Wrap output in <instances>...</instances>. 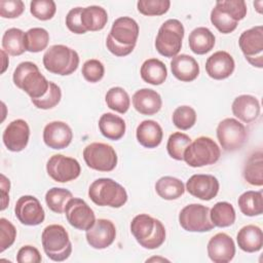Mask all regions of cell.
<instances>
[{"instance_id": "53", "label": "cell", "mask_w": 263, "mask_h": 263, "mask_svg": "<svg viewBox=\"0 0 263 263\" xmlns=\"http://www.w3.org/2000/svg\"><path fill=\"white\" fill-rule=\"evenodd\" d=\"M1 54H2V58H3V67H2L1 73H4V72H5V70H6V68H7V66H8L9 60H8V58L6 57V52H5L3 49L1 50Z\"/></svg>"}, {"instance_id": "39", "label": "cell", "mask_w": 263, "mask_h": 263, "mask_svg": "<svg viewBox=\"0 0 263 263\" xmlns=\"http://www.w3.org/2000/svg\"><path fill=\"white\" fill-rule=\"evenodd\" d=\"M191 143V139L188 135L181 132L173 133L167 140L166 150L168 155L176 160H183L185 149Z\"/></svg>"}, {"instance_id": "16", "label": "cell", "mask_w": 263, "mask_h": 263, "mask_svg": "<svg viewBox=\"0 0 263 263\" xmlns=\"http://www.w3.org/2000/svg\"><path fill=\"white\" fill-rule=\"evenodd\" d=\"M30 127L24 119H15L5 127L2 140L5 147L12 152L24 150L29 142Z\"/></svg>"}, {"instance_id": "7", "label": "cell", "mask_w": 263, "mask_h": 263, "mask_svg": "<svg viewBox=\"0 0 263 263\" xmlns=\"http://www.w3.org/2000/svg\"><path fill=\"white\" fill-rule=\"evenodd\" d=\"M184 33V26L180 21L176 18L165 21L160 26L155 39V48L158 53L165 58L178 55L182 47Z\"/></svg>"}, {"instance_id": "12", "label": "cell", "mask_w": 263, "mask_h": 263, "mask_svg": "<svg viewBox=\"0 0 263 263\" xmlns=\"http://www.w3.org/2000/svg\"><path fill=\"white\" fill-rule=\"evenodd\" d=\"M46 172L53 181L67 183L79 177L81 167L77 159L63 154H54L47 160Z\"/></svg>"}, {"instance_id": "10", "label": "cell", "mask_w": 263, "mask_h": 263, "mask_svg": "<svg viewBox=\"0 0 263 263\" xmlns=\"http://www.w3.org/2000/svg\"><path fill=\"white\" fill-rule=\"evenodd\" d=\"M179 223L189 232H206L215 227L210 218V209L200 203L184 206L179 214Z\"/></svg>"}, {"instance_id": "17", "label": "cell", "mask_w": 263, "mask_h": 263, "mask_svg": "<svg viewBox=\"0 0 263 263\" xmlns=\"http://www.w3.org/2000/svg\"><path fill=\"white\" fill-rule=\"evenodd\" d=\"M219 181L213 175L196 174L186 182V190L192 196L201 200H211L219 192Z\"/></svg>"}, {"instance_id": "28", "label": "cell", "mask_w": 263, "mask_h": 263, "mask_svg": "<svg viewBox=\"0 0 263 263\" xmlns=\"http://www.w3.org/2000/svg\"><path fill=\"white\" fill-rule=\"evenodd\" d=\"M125 128L124 120L113 113H104L99 119V129L109 140H120L125 134Z\"/></svg>"}, {"instance_id": "24", "label": "cell", "mask_w": 263, "mask_h": 263, "mask_svg": "<svg viewBox=\"0 0 263 263\" xmlns=\"http://www.w3.org/2000/svg\"><path fill=\"white\" fill-rule=\"evenodd\" d=\"M173 75L180 81L190 82L199 75V65L194 58L188 54H178L171 61Z\"/></svg>"}, {"instance_id": "27", "label": "cell", "mask_w": 263, "mask_h": 263, "mask_svg": "<svg viewBox=\"0 0 263 263\" xmlns=\"http://www.w3.org/2000/svg\"><path fill=\"white\" fill-rule=\"evenodd\" d=\"M216 38L212 31L205 27H197L188 37L189 47L195 54H205L215 46Z\"/></svg>"}, {"instance_id": "42", "label": "cell", "mask_w": 263, "mask_h": 263, "mask_svg": "<svg viewBox=\"0 0 263 263\" xmlns=\"http://www.w3.org/2000/svg\"><path fill=\"white\" fill-rule=\"evenodd\" d=\"M171 6L168 0H139L137 3L138 11L144 15H162L167 12Z\"/></svg>"}, {"instance_id": "21", "label": "cell", "mask_w": 263, "mask_h": 263, "mask_svg": "<svg viewBox=\"0 0 263 263\" xmlns=\"http://www.w3.org/2000/svg\"><path fill=\"white\" fill-rule=\"evenodd\" d=\"M235 63L230 53L219 50L210 55L205 62V71L208 75L216 80L228 78L234 71Z\"/></svg>"}, {"instance_id": "25", "label": "cell", "mask_w": 263, "mask_h": 263, "mask_svg": "<svg viewBox=\"0 0 263 263\" xmlns=\"http://www.w3.org/2000/svg\"><path fill=\"white\" fill-rule=\"evenodd\" d=\"M237 245L247 253H255L263 247V232L257 225H247L240 228L236 235Z\"/></svg>"}, {"instance_id": "20", "label": "cell", "mask_w": 263, "mask_h": 263, "mask_svg": "<svg viewBox=\"0 0 263 263\" xmlns=\"http://www.w3.org/2000/svg\"><path fill=\"white\" fill-rule=\"evenodd\" d=\"M139 31V25L134 18L121 16L113 22L109 35L124 46H136Z\"/></svg>"}, {"instance_id": "50", "label": "cell", "mask_w": 263, "mask_h": 263, "mask_svg": "<svg viewBox=\"0 0 263 263\" xmlns=\"http://www.w3.org/2000/svg\"><path fill=\"white\" fill-rule=\"evenodd\" d=\"M41 260L42 257L38 249L29 245L22 247L16 255V261L18 263H39Z\"/></svg>"}, {"instance_id": "48", "label": "cell", "mask_w": 263, "mask_h": 263, "mask_svg": "<svg viewBox=\"0 0 263 263\" xmlns=\"http://www.w3.org/2000/svg\"><path fill=\"white\" fill-rule=\"evenodd\" d=\"M25 10V4L22 0H1L0 15L4 18L18 17Z\"/></svg>"}, {"instance_id": "2", "label": "cell", "mask_w": 263, "mask_h": 263, "mask_svg": "<svg viewBox=\"0 0 263 263\" xmlns=\"http://www.w3.org/2000/svg\"><path fill=\"white\" fill-rule=\"evenodd\" d=\"M130 231L141 247L154 250L165 240V228L156 218L147 214L137 215L130 222Z\"/></svg>"}, {"instance_id": "23", "label": "cell", "mask_w": 263, "mask_h": 263, "mask_svg": "<svg viewBox=\"0 0 263 263\" xmlns=\"http://www.w3.org/2000/svg\"><path fill=\"white\" fill-rule=\"evenodd\" d=\"M233 115L245 123L255 121L260 115V103L258 99L251 95H240L232 103Z\"/></svg>"}, {"instance_id": "14", "label": "cell", "mask_w": 263, "mask_h": 263, "mask_svg": "<svg viewBox=\"0 0 263 263\" xmlns=\"http://www.w3.org/2000/svg\"><path fill=\"white\" fill-rule=\"evenodd\" d=\"M17 220L27 226H36L44 221L45 213L40 201L32 195L21 196L14 206Z\"/></svg>"}, {"instance_id": "13", "label": "cell", "mask_w": 263, "mask_h": 263, "mask_svg": "<svg viewBox=\"0 0 263 263\" xmlns=\"http://www.w3.org/2000/svg\"><path fill=\"white\" fill-rule=\"evenodd\" d=\"M67 221L78 230H88L96 222L92 209L81 198H71L65 209Z\"/></svg>"}, {"instance_id": "33", "label": "cell", "mask_w": 263, "mask_h": 263, "mask_svg": "<svg viewBox=\"0 0 263 263\" xmlns=\"http://www.w3.org/2000/svg\"><path fill=\"white\" fill-rule=\"evenodd\" d=\"M240 212L249 217L259 216L263 213V194L262 191H246L237 200Z\"/></svg>"}, {"instance_id": "36", "label": "cell", "mask_w": 263, "mask_h": 263, "mask_svg": "<svg viewBox=\"0 0 263 263\" xmlns=\"http://www.w3.org/2000/svg\"><path fill=\"white\" fill-rule=\"evenodd\" d=\"M105 101L108 108L120 114L126 113L130 106V99L128 93L124 88L120 86L111 87L105 96Z\"/></svg>"}, {"instance_id": "54", "label": "cell", "mask_w": 263, "mask_h": 263, "mask_svg": "<svg viewBox=\"0 0 263 263\" xmlns=\"http://www.w3.org/2000/svg\"><path fill=\"white\" fill-rule=\"evenodd\" d=\"M254 6H255L256 10H257L259 13H262V6H263V1H262V0L255 1V2H254Z\"/></svg>"}, {"instance_id": "43", "label": "cell", "mask_w": 263, "mask_h": 263, "mask_svg": "<svg viewBox=\"0 0 263 263\" xmlns=\"http://www.w3.org/2000/svg\"><path fill=\"white\" fill-rule=\"evenodd\" d=\"M62 99V90L58 84L54 82H49V87L47 92L40 99L31 100L33 105L38 109L48 110L55 107Z\"/></svg>"}, {"instance_id": "38", "label": "cell", "mask_w": 263, "mask_h": 263, "mask_svg": "<svg viewBox=\"0 0 263 263\" xmlns=\"http://www.w3.org/2000/svg\"><path fill=\"white\" fill-rule=\"evenodd\" d=\"M49 42V34L43 28H31L25 33V47L30 52L44 50Z\"/></svg>"}, {"instance_id": "34", "label": "cell", "mask_w": 263, "mask_h": 263, "mask_svg": "<svg viewBox=\"0 0 263 263\" xmlns=\"http://www.w3.org/2000/svg\"><path fill=\"white\" fill-rule=\"evenodd\" d=\"M210 218L215 227H229L235 222V210L227 201H219L210 210Z\"/></svg>"}, {"instance_id": "18", "label": "cell", "mask_w": 263, "mask_h": 263, "mask_svg": "<svg viewBox=\"0 0 263 263\" xmlns=\"http://www.w3.org/2000/svg\"><path fill=\"white\" fill-rule=\"evenodd\" d=\"M209 258L215 263L230 262L235 255V243L231 236L224 232L215 234L208 242Z\"/></svg>"}, {"instance_id": "51", "label": "cell", "mask_w": 263, "mask_h": 263, "mask_svg": "<svg viewBox=\"0 0 263 263\" xmlns=\"http://www.w3.org/2000/svg\"><path fill=\"white\" fill-rule=\"evenodd\" d=\"M106 46H107L108 50L116 57H125V55L129 54L135 48V46H124V45L116 42L114 39L111 38L110 35L107 36Z\"/></svg>"}, {"instance_id": "46", "label": "cell", "mask_w": 263, "mask_h": 263, "mask_svg": "<svg viewBox=\"0 0 263 263\" xmlns=\"http://www.w3.org/2000/svg\"><path fill=\"white\" fill-rule=\"evenodd\" d=\"M81 73L86 81L90 83H96V82H99L104 77L105 68H104V65L99 60L90 59L83 64Z\"/></svg>"}, {"instance_id": "19", "label": "cell", "mask_w": 263, "mask_h": 263, "mask_svg": "<svg viewBox=\"0 0 263 263\" xmlns=\"http://www.w3.org/2000/svg\"><path fill=\"white\" fill-rule=\"evenodd\" d=\"M72 139V129L64 121H51L44 126L43 141L51 149H64L71 144Z\"/></svg>"}, {"instance_id": "47", "label": "cell", "mask_w": 263, "mask_h": 263, "mask_svg": "<svg viewBox=\"0 0 263 263\" xmlns=\"http://www.w3.org/2000/svg\"><path fill=\"white\" fill-rule=\"evenodd\" d=\"M0 252H4L11 247L16 237V229L14 225L5 218L0 219Z\"/></svg>"}, {"instance_id": "3", "label": "cell", "mask_w": 263, "mask_h": 263, "mask_svg": "<svg viewBox=\"0 0 263 263\" xmlns=\"http://www.w3.org/2000/svg\"><path fill=\"white\" fill-rule=\"evenodd\" d=\"M88 196L100 206L121 208L127 201V193L123 186L110 178L95 180L88 188Z\"/></svg>"}, {"instance_id": "32", "label": "cell", "mask_w": 263, "mask_h": 263, "mask_svg": "<svg viewBox=\"0 0 263 263\" xmlns=\"http://www.w3.org/2000/svg\"><path fill=\"white\" fill-rule=\"evenodd\" d=\"M242 175L249 184L253 186L263 185V153L261 150L250 155L246 161Z\"/></svg>"}, {"instance_id": "9", "label": "cell", "mask_w": 263, "mask_h": 263, "mask_svg": "<svg viewBox=\"0 0 263 263\" xmlns=\"http://www.w3.org/2000/svg\"><path fill=\"white\" fill-rule=\"evenodd\" d=\"M83 158L88 167L99 172H111L117 165V154L108 144L95 142L83 150Z\"/></svg>"}, {"instance_id": "4", "label": "cell", "mask_w": 263, "mask_h": 263, "mask_svg": "<svg viewBox=\"0 0 263 263\" xmlns=\"http://www.w3.org/2000/svg\"><path fill=\"white\" fill-rule=\"evenodd\" d=\"M41 241L45 255L52 261H65L72 253L69 234L62 225L51 224L46 226L42 231Z\"/></svg>"}, {"instance_id": "37", "label": "cell", "mask_w": 263, "mask_h": 263, "mask_svg": "<svg viewBox=\"0 0 263 263\" xmlns=\"http://www.w3.org/2000/svg\"><path fill=\"white\" fill-rule=\"evenodd\" d=\"M71 198H73L71 191L59 187L49 189L45 194V202L48 209L57 214L65 213L66 205Z\"/></svg>"}, {"instance_id": "45", "label": "cell", "mask_w": 263, "mask_h": 263, "mask_svg": "<svg viewBox=\"0 0 263 263\" xmlns=\"http://www.w3.org/2000/svg\"><path fill=\"white\" fill-rule=\"evenodd\" d=\"M57 5L52 0H33L30 3V12L40 21H48L53 17Z\"/></svg>"}, {"instance_id": "29", "label": "cell", "mask_w": 263, "mask_h": 263, "mask_svg": "<svg viewBox=\"0 0 263 263\" xmlns=\"http://www.w3.org/2000/svg\"><path fill=\"white\" fill-rule=\"evenodd\" d=\"M140 74L145 82L152 85H160L167 77V69L163 62L152 58L142 64Z\"/></svg>"}, {"instance_id": "30", "label": "cell", "mask_w": 263, "mask_h": 263, "mask_svg": "<svg viewBox=\"0 0 263 263\" xmlns=\"http://www.w3.org/2000/svg\"><path fill=\"white\" fill-rule=\"evenodd\" d=\"M81 22L86 31H100L105 28L108 22V13L101 6L90 5L82 8Z\"/></svg>"}, {"instance_id": "11", "label": "cell", "mask_w": 263, "mask_h": 263, "mask_svg": "<svg viewBox=\"0 0 263 263\" xmlns=\"http://www.w3.org/2000/svg\"><path fill=\"white\" fill-rule=\"evenodd\" d=\"M238 45L252 66L263 68V27L261 25L243 31L238 39Z\"/></svg>"}, {"instance_id": "35", "label": "cell", "mask_w": 263, "mask_h": 263, "mask_svg": "<svg viewBox=\"0 0 263 263\" xmlns=\"http://www.w3.org/2000/svg\"><path fill=\"white\" fill-rule=\"evenodd\" d=\"M2 48L10 55L17 57L26 51L25 32L18 28H10L2 36Z\"/></svg>"}, {"instance_id": "22", "label": "cell", "mask_w": 263, "mask_h": 263, "mask_svg": "<svg viewBox=\"0 0 263 263\" xmlns=\"http://www.w3.org/2000/svg\"><path fill=\"white\" fill-rule=\"evenodd\" d=\"M134 108L143 115H154L161 109L160 95L151 88H141L133 96Z\"/></svg>"}, {"instance_id": "5", "label": "cell", "mask_w": 263, "mask_h": 263, "mask_svg": "<svg viewBox=\"0 0 263 263\" xmlns=\"http://www.w3.org/2000/svg\"><path fill=\"white\" fill-rule=\"evenodd\" d=\"M44 68L57 75H70L74 73L79 65V55L76 50L63 45L50 46L43 54Z\"/></svg>"}, {"instance_id": "15", "label": "cell", "mask_w": 263, "mask_h": 263, "mask_svg": "<svg viewBox=\"0 0 263 263\" xmlns=\"http://www.w3.org/2000/svg\"><path fill=\"white\" fill-rule=\"evenodd\" d=\"M87 243L97 250H103L110 247L116 237V228L112 221L108 219L96 220L95 224L86 230Z\"/></svg>"}, {"instance_id": "40", "label": "cell", "mask_w": 263, "mask_h": 263, "mask_svg": "<svg viewBox=\"0 0 263 263\" xmlns=\"http://www.w3.org/2000/svg\"><path fill=\"white\" fill-rule=\"evenodd\" d=\"M173 123L175 126L182 130L191 128L196 122L195 110L187 105L177 107L173 112Z\"/></svg>"}, {"instance_id": "52", "label": "cell", "mask_w": 263, "mask_h": 263, "mask_svg": "<svg viewBox=\"0 0 263 263\" xmlns=\"http://www.w3.org/2000/svg\"><path fill=\"white\" fill-rule=\"evenodd\" d=\"M9 188H10V182L9 179H7L3 174L1 175V211H4L6 206L9 203Z\"/></svg>"}, {"instance_id": "49", "label": "cell", "mask_w": 263, "mask_h": 263, "mask_svg": "<svg viewBox=\"0 0 263 263\" xmlns=\"http://www.w3.org/2000/svg\"><path fill=\"white\" fill-rule=\"evenodd\" d=\"M81 10L82 7H75L72 8L66 15V26L75 34H84L87 32L81 22Z\"/></svg>"}, {"instance_id": "44", "label": "cell", "mask_w": 263, "mask_h": 263, "mask_svg": "<svg viewBox=\"0 0 263 263\" xmlns=\"http://www.w3.org/2000/svg\"><path fill=\"white\" fill-rule=\"evenodd\" d=\"M219 9L226 12L234 21L239 22L247 15V4L243 0H221L216 5Z\"/></svg>"}, {"instance_id": "41", "label": "cell", "mask_w": 263, "mask_h": 263, "mask_svg": "<svg viewBox=\"0 0 263 263\" xmlns=\"http://www.w3.org/2000/svg\"><path fill=\"white\" fill-rule=\"evenodd\" d=\"M211 22L216 27V29L223 34H229L233 32L238 24V22L234 21L231 16L219 9L217 6H215L211 11Z\"/></svg>"}, {"instance_id": "1", "label": "cell", "mask_w": 263, "mask_h": 263, "mask_svg": "<svg viewBox=\"0 0 263 263\" xmlns=\"http://www.w3.org/2000/svg\"><path fill=\"white\" fill-rule=\"evenodd\" d=\"M13 83L24 90L31 100L42 98L48 90L49 82L41 74L38 66L33 62H23L16 66L12 75Z\"/></svg>"}, {"instance_id": "8", "label": "cell", "mask_w": 263, "mask_h": 263, "mask_svg": "<svg viewBox=\"0 0 263 263\" xmlns=\"http://www.w3.org/2000/svg\"><path fill=\"white\" fill-rule=\"evenodd\" d=\"M247 138L246 126L235 118H225L217 126V139L225 151L239 150L245 145Z\"/></svg>"}, {"instance_id": "26", "label": "cell", "mask_w": 263, "mask_h": 263, "mask_svg": "<svg viewBox=\"0 0 263 263\" xmlns=\"http://www.w3.org/2000/svg\"><path fill=\"white\" fill-rule=\"evenodd\" d=\"M138 142L145 148H156L162 141L163 132L159 123L154 120L142 121L136 130Z\"/></svg>"}, {"instance_id": "31", "label": "cell", "mask_w": 263, "mask_h": 263, "mask_svg": "<svg viewBox=\"0 0 263 263\" xmlns=\"http://www.w3.org/2000/svg\"><path fill=\"white\" fill-rule=\"evenodd\" d=\"M155 191L161 198L165 200H174L184 194L185 186L178 178L164 176L156 181Z\"/></svg>"}, {"instance_id": "6", "label": "cell", "mask_w": 263, "mask_h": 263, "mask_svg": "<svg viewBox=\"0 0 263 263\" xmlns=\"http://www.w3.org/2000/svg\"><path fill=\"white\" fill-rule=\"evenodd\" d=\"M221 156L217 143L205 136L196 138L185 149L183 160L192 167H201L216 163Z\"/></svg>"}]
</instances>
